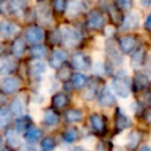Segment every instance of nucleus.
I'll list each match as a JSON object with an SVG mask.
<instances>
[{"mask_svg": "<svg viewBox=\"0 0 151 151\" xmlns=\"http://www.w3.org/2000/svg\"><path fill=\"white\" fill-rule=\"evenodd\" d=\"M112 88L123 99H126L130 96L131 85H130L129 77H127V74L125 72L120 71V72H118L116 74V77L112 79Z\"/></svg>", "mask_w": 151, "mask_h": 151, "instance_id": "obj_1", "label": "nucleus"}, {"mask_svg": "<svg viewBox=\"0 0 151 151\" xmlns=\"http://www.w3.org/2000/svg\"><path fill=\"white\" fill-rule=\"evenodd\" d=\"M60 33H61V40L67 46L74 47L77 45H79L81 41V33L76 27L64 26V27H61Z\"/></svg>", "mask_w": 151, "mask_h": 151, "instance_id": "obj_2", "label": "nucleus"}, {"mask_svg": "<svg viewBox=\"0 0 151 151\" xmlns=\"http://www.w3.org/2000/svg\"><path fill=\"white\" fill-rule=\"evenodd\" d=\"M86 26L92 31H100L105 26V15L99 9H92L86 18Z\"/></svg>", "mask_w": 151, "mask_h": 151, "instance_id": "obj_3", "label": "nucleus"}, {"mask_svg": "<svg viewBox=\"0 0 151 151\" xmlns=\"http://www.w3.org/2000/svg\"><path fill=\"white\" fill-rule=\"evenodd\" d=\"M71 64L76 70L79 71H87L91 68L92 61L91 57L84 52H76L71 57Z\"/></svg>", "mask_w": 151, "mask_h": 151, "instance_id": "obj_4", "label": "nucleus"}, {"mask_svg": "<svg viewBox=\"0 0 151 151\" xmlns=\"http://www.w3.org/2000/svg\"><path fill=\"white\" fill-rule=\"evenodd\" d=\"M21 86V81L15 77H5L0 80V90L4 93L11 94L17 92Z\"/></svg>", "mask_w": 151, "mask_h": 151, "instance_id": "obj_5", "label": "nucleus"}, {"mask_svg": "<svg viewBox=\"0 0 151 151\" xmlns=\"http://www.w3.org/2000/svg\"><path fill=\"white\" fill-rule=\"evenodd\" d=\"M44 31L41 27L37 26V25H31L29 27H27V29L25 31V37L26 40L31 44H39L44 39Z\"/></svg>", "mask_w": 151, "mask_h": 151, "instance_id": "obj_6", "label": "nucleus"}, {"mask_svg": "<svg viewBox=\"0 0 151 151\" xmlns=\"http://www.w3.org/2000/svg\"><path fill=\"white\" fill-rule=\"evenodd\" d=\"M132 120L131 118L124 112L122 107H118L116 111V130L118 132H122L129 127H131Z\"/></svg>", "mask_w": 151, "mask_h": 151, "instance_id": "obj_7", "label": "nucleus"}, {"mask_svg": "<svg viewBox=\"0 0 151 151\" xmlns=\"http://www.w3.org/2000/svg\"><path fill=\"white\" fill-rule=\"evenodd\" d=\"M28 73H29V77H31V79L33 81H40L42 76L46 73V65H45V63L41 61V60L33 61L29 65Z\"/></svg>", "mask_w": 151, "mask_h": 151, "instance_id": "obj_8", "label": "nucleus"}, {"mask_svg": "<svg viewBox=\"0 0 151 151\" xmlns=\"http://www.w3.org/2000/svg\"><path fill=\"white\" fill-rule=\"evenodd\" d=\"M118 44H119V47H120L122 52H124V53H131L132 51H134V48L137 46V37L136 35H132V34L122 35L118 39Z\"/></svg>", "mask_w": 151, "mask_h": 151, "instance_id": "obj_9", "label": "nucleus"}, {"mask_svg": "<svg viewBox=\"0 0 151 151\" xmlns=\"http://www.w3.org/2000/svg\"><path fill=\"white\" fill-rule=\"evenodd\" d=\"M20 27L18 26V24L9 21V20H2L0 21V37L8 39L13 35H15L19 32Z\"/></svg>", "mask_w": 151, "mask_h": 151, "instance_id": "obj_10", "label": "nucleus"}, {"mask_svg": "<svg viewBox=\"0 0 151 151\" xmlns=\"http://www.w3.org/2000/svg\"><path fill=\"white\" fill-rule=\"evenodd\" d=\"M98 104L103 107H110V106L116 104L114 94L112 93L110 87L105 86L103 90L99 91V93H98Z\"/></svg>", "mask_w": 151, "mask_h": 151, "instance_id": "obj_11", "label": "nucleus"}, {"mask_svg": "<svg viewBox=\"0 0 151 151\" xmlns=\"http://www.w3.org/2000/svg\"><path fill=\"white\" fill-rule=\"evenodd\" d=\"M105 48H106L107 58L112 64H114V65H122L123 64V55L118 51V48L113 41H107Z\"/></svg>", "mask_w": 151, "mask_h": 151, "instance_id": "obj_12", "label": "nucleus"}, {"mask_svg": "<svg viewBox=\"0 0 151 151\" xmlns=\"http://www.w3.org/2000/svg\"><path fill=\"white\" fill-rule=\"evenodd\" d=\"M145 59H146V48H145V46H140L133 52L130 64H131L132 68L138 70L145 64Z\"/></svg>", "mask_w": 151, "mask_h": 151, "instance_id": "obj_13", "label": "nucleus"}, {"mask_svg": "<svg viewBox=\"0 0 151 151\" xmlns=\"http://www.w3.org/2000/svg\"><path fill=\"white\" fill-rule=\"evenodd\" d=\"M28 5V0H8V12L15 17H21Z\"/></svg>", "mask_w": 151, "mask_h": 151, "instance_id": "obj_14", "label": "nucleus"}, {"mask_svg": "<svg viewBox=\"0 0 151 151\" xmlns=\"http://www.w3.org/2000/svg\"><path fill=\"white\" fill-rule=\"evenodd\" d=\"M68 58V54L65 50H54L52 52V55L50 58V65L53 68H60L63 66V64L66 61V59Z\"/></svg>", "mask_w": 151, "mask_h": 151, "instance_id": "obj_15", "label": "nucleus"}, {"mask_svg": "<svg viewBox=\"0 0 151 151\" xmlns=\"http://www.w3.org/2000/svg\"><path fill=\"white\" fill-rule=\"evenodd\" d=\"M71 99L70 97L64 93V92H57L52 96L51 98V105L53 106V109L55 110H61V109H65L66 106H68Z\"/></svg>", "mask_w": 151, "mask_h": 151, "instance_id": "obj_16", "label": "nucleus"}, {"mask_svg": "<svg viewBox=\"0 0 151 151\" xmlns=\"http://www.w3.org/2000/svg\"><path fill=\"white\" fill-rule=\"evenodd\" d=\"M88 120H90L91 127H92V130L94 132L103 133L106 130V122H105V119H104V117L101 114L94 112L88 117Z\"/></svg>", "mask_w": 151, "mask_h": 151, "instance_id": "obj_17", "label": "nucleus"}, {"mask_svg": "<svg viewBox=\"0 0 151 151\" xmlns=\"http://www.w3.org/2000/svg\"><path fill=\"white\" fill-rule=\"evenodd\" d=\"M139 22H140V18H139V14L136 13V12H132V13H129L122 21V29L124 31H129V29H134L139 26Z\"/></svg>", "mask_w": 151, "mask_h": 151, "instance_id": "obj_18", "label": "nucleus"}, {"mask_svg": "<svg viewBox=\"0 0 151 151\" xmlns=\"http://www.w3.org/2000/svg\"><path fill=\"white\" fill-rule=\"evenodd\" d=\"M142 140V132L139 130H131L125 139V146L127 150H134Z\"/></svg>", "mask_w": 151, "mask_h": 151, "instance_id": "obj_19", "label": "nucleus"}, {"mask_svg": "<svg viewBox=\"0 0 151 151\" xmlns=\"http://www.w3.org/2000/svg\"><path fill=\"white\" fill-rule=\"evenodd\" d=\"M37 14L42 24L50 25L52 22V11L47 4H40L37 8Z\"/></svg>", "mask_w": 151, "mask_h": 151, "instance_id": "obj_20", "label": "nucleus"}, {"mask_svg": "<svg viewBox=\"0 0 151 151\" xmlns=\"http://www.w3.org/2000/svg\"><path fill=\"white\" fill-rule=\"evenodd\" d=\"M99 83L97 80H90L87 87L81 92V98L84 100H92L99 93Z\"/></svg>", "mask_w": 151, "mask_h": 151, "instance_id": "obj_21", "label": "nucleus"}, {"mask_svg": "<svg viewBox=\"0 0 151 151\" xmlns=\"http://www.w3.org/2000/svg\"><path fill=\"white\" fill-rule=\"evenodd\" d=\"M41 136H42L41 129L35 127V126H32V127H29V129H27V130L25 131V133H24V139H25L28 144H32V145H33V144H35L37 142L40 140Z\"/></svg>", "mask_w": 151, "mask_h": 151, "instance_id": "obj_22", "label": "nucleus"}, {"mask_svg": "<svg viewBox=\"0 0 151 151\" xmlns=\"http://www.w3.org/2000/svg\"><path fill=\"white\" fill-rule=\"evenodd\" d=\"M25 50H26V41L22 37H18L13 40L12 42V47H11V51H12V54L15 57V58H21L25 53Z\"/></svg>", "mask_w": 151, "mask_h": 151, "instance_id": "obj_23", "label": "nucleus"}, {"mask_svg": "<svg viewBox=\"0 0 151 151\" xmlns=\"http://www.w3.org/2000/svg\"><path fill=\"white\" fill-rule=\"evenodd\" d=\"M5 139H6V143L11 147H19L21 145V139H20V137L18 134V131L15 129L8 127L5 131Z\"/></svg>", "mask_w": 151, "mask_h": 151, "instance_id": "obj_24", "label": "nucleus"}, {"mask_svg": "<svg viewBox=\"0 0 151 151\" xmlns=\"http://www.w3.org/2000/svg\"><path fill=\"white\" fill-rule=\"evenodd\" d=\"M42 124L46 125V126H55L58 123H59V116L55 113L54 110L52 109H46L42 113V119H41Z\"/></svg>", "mask_w": 151, "mask_h": 151, "instance_id": "obj_25", "label": "nucleus"}, {"mask_svg": "<svg viewBox=\"0 0 151 151\" xmlns=\"http://www.w3.org/2000/svg\"><path fill=\"white\" fill-rule=\"evenodd\" d=\"M150 86V79L147 76L143 74V73H138L134 76L133 78V88L134 91L139 92V91H144Z\"/></svg>", "mask_w": 151, "mask_h": 151, "instance_id": "obj_26", "label": "nucleus"}, {"mask_svg": "<svg viewBox=\"0 0 151 151\" xmlns=\"http://www.w3.org/2000/svg\"><path fill=\"white\" fill-rule=\"evenodd\" d=\"M8 110H9V112H11L13 116L20 117V116L24 113V111H25V103H24L22 98H21V97H15V98L9 103Z\"/></svg>", "mask_w": 151, "mask_h": 151, "instance_id": "obj_27", "label": "nucleus"}, {"mask_svg": "<svg viewBox=\"0 0 151 151\" xmlns=\"http://www.w3.org/2000/svg\"><path fill=\"white\" fill-rule=\"evenodd\" d=\"M80 137V132L79 130L76 127V126H71V127H67L64 133H63V139L65 143L67 144H71V143H74L79 139Z\"/></svg>", "mask_w": 151, "mask_h": 151, "instance_id": "obj_28", "label": "nucleus"}, {"mask_svg": "<svg viewBox=\"0 0 151 151\" xmlns=\"http://www.w3.org/2000/svg\"><path fill=\"white\" fill-rule=\"evenodd\" d=\"M85 9V5L80 0H73L68 6H67V14L71 18L78 17L83 11Z\"/></svg>", "mask_w": 151, "mask_h": 151, "instance_id": "obj_29", "label": "nucleus"}, {"mask_svg": "<svg viewBox=\"0 0 151 151\" xmlns=\"http://www.w3.org/2000/svg\"><path fill=\"white\" fill-rule=\"evenodd\" d=\"M14 70H15V63L12 59L5 58L0 61V76H8L13 73Z\"/></svg>", "mask_w": 151, "mask_h": 151, "instance_id": "obj_30", "label": "nucleus"}, {"mask_svg": "<svg viewBox=\"0 0 151 151\" xmlns=\"http://www.w3.org/2000/svg\"><path fill=\"white\" fill-rule=\"evenodd\" d=\"M84 113L79 109H68L65 113V118L68 123H79L83 120Z\"/></svg>", "mask_w": 151, "mask_h": 151, "instance_id": "obj_31", "label": "nucleus"}, {"mask_svg": "<svg viewBox=\"0 0 151 151\" xmlns=\"http://www.w3.org/2000/svg\"><path fill=\"white\" fill-rule=\"evenodd\" d=\"M31 123H32V119L31 117L28 116H24V117H20L15 120V130L18 132H22V131H26L27 129H29L31 126Z\"/></svg>", "mask_w": 151, "mask_h": 151, "instance_id": "obj_32", "label": "nucleus"}, {"mask_svg": "<svg viewBox=\"0 0 151 151\" xmlns=\"http://www.w3.org/2000/svg\"><path fill=\"white\" fill-rule=\"evenodd\" d=\"M87 83H88V78L83 73H74L72 76V84L78 90L83 88L85 85H87Z\"/></svg>", "mask_w": 151, "mask_h": 151, "instance_id": "obj_33", "label": "nucleus"}, {"mask_svg": "<svg viewBox=\"0 0 151 151\" xmlns=\"http://www.w3.org/2000/svg\"><path fill=\"white\" fill-rule=\"evenodd\" d=\"M55 140L52 137H45L42 138L40 143V150L41 151H54L55 150Z\"/></svg>", "mask_w": 151, "mask_h": 151, "instance_id": "obj_34", "label": "nucleus"}, {"mask_svg": "<svg viewBox=\"0 0 151 151\" xmlns=\"http://www.w3.org/2000/svg\"><path fill=\"white\" fill-rule=\"evenodd\" d=\"M47 54V50L45 46L42 45H39V44H35L32 48H31V55L37 58V59H42L44 57H46Z\"/></svg>", "mask_w": 151, "mask_h": 151, "instance_id": "obj_35", "label": "nucleus"}, {"mask_svg": "<svg viewBox=\"0 0 151 151\" xmlns=\"http://www.w3.org/2000/svg\"><path fill=\"white\" fill-rule=\"evenodd\" d=\"M11 112L6 109H0V129H4L11 122Z\"/></svg>", "mask_w": 151, "mask_h": 151, "instance_id": "obj_36", "label": "nucleus"}, {"mask_svg": "<svg viewBox=\"0 0 151 151\" xmlns=\"http://www.w3.org/2000/svg\"><path fill=\"white\" fill-rule=\"evenodd\" d=\"M57 77H58V80H61V81L70 80L71 79V71H70V68L68 67H60Z\"/></svg>", "mask_w": 151, "mask_h": 151, "instance_id": "obj_37", "label": "nucleus"}, {"mask_svg": "<svg viewBox=\"0 0 151 151\" xmlns=\"http://www.w3.org/2000/svg\"><path fill=\"white\" fill-rule=\"evenodd\" d=\"M58 86H59V84H58V80L55 79V78H52V77H48V79L46 80V83H45V88H46V91L47 92H53V91H55L57 88H58Z\"/></svg>", "mask_w": 151, "mask_h": 151, "instance_id": "obj_38", "label": "nucleus"}, {"mask_svg": "<svg viewBox=\"0 0 151 151\" xmlns=\"http://www.w3.org/2000/svg\"><path fill=\"white\" fill-rule=\"evenodd\" d=\"M52 6H53V8H54L58 13H63V12L67 8L66 0H53V1H52Z\"/></svg>", "mask_w": 151, "mask_h": 151, "instance_id": "obj_39", "label": "nucleus"}, {"mask_svg": "<svg viewBox=\"0 0 151 151\" xmlns=\"http://www.w3.org/2000/svg\"><path fill=\"white\" fill-rule=\"evenodd\" d=\"M132 0H116V6L123 11H129L132 8Z\"/></svg>", "mask_w": 151, "mask_h": 151, "instance_id": "obj_40", "label": "nucleus"}, {"mask_svg": "<svg viewBox=\"0 0 151 151\" xmlns=\"http://www.w3.org/2000/svg\"><path fill=\"white\" fill-rule=\"evenodd\" d=\"M109 14H110L112 21H114V22H119V21H120L119 15H118L119 13H118V7H117V6H112V7L109 9Z\"/></svg>", "mask_w": 151, "mask_h": 151, "instance_id": "obj_41", "label": "nucleus"}, {"mask_svg": "<svg viewBox=\"0 0 151 151\" xmlns=\"http://www.w3.org/2000/svg\"><path fill=\"white\" fill-rule=\"evenodd\" d=\"M93 71H94L96 74H104L105 71H106L104 63H101V61H97V63L94 64V66H93Z\"/></svg>", "mask_w": 151, "mask_h": 151, "instance_id": "obj_42", "label": "nucleus"}, {"mask_svg": "<svg viewBox=\"0 0 151 151\" xmlns=\"http://www.w3.org/2000/svg\"><path fill=\"white\" fill-rule=\"evenodd\" d=\"M143 103L144 105H147V106H151V92L150 91H146L144 94H143Z\"/></svg>", "mask_w": 151, "mask_h": 151, "instance_id": "obj_43", "label": "nucleus"}, {"mask_svg": "<svg viewBox=\"0 0 151 151\" xmlns=\"http://www.w3.org/2000/svg\"><path fill=\"white\" fill-rule=\"evenodd\" d=\"M144 27L145 29H147L149 32H151V13L145 18V21H144Z\"/></svg>", "mask_w": 151, "mask_h": 151, "instance_id": "obj_44", "label": "nucleus"}, {"mask_svg": "<svg viewBox=\"0 0 151 151\" xmlns=\"http://www.w3.org/2000/svg\"><path fill=\"white\" fill-rule=\"evenodd\" d=\"M70 151H87V150L84 146H73Z\"/></svg>", "mask_w": 151, "mask_h": 151, "instance_id": "obj_45", "label": "nucleus"}, {"mask_svg": "<svg viewBox=\"0 0 151 151\" xmlns=\"http://www.w3.org/2000/svg\"><path fill=\"white\" fill-rule=\"evenodd\" d=\"M140 4L144 7H149V6H151V0H140Z\"/></svg>", "mask_w": 151, "mask_h": 151, "instance_id": "obj_46", "label": "nucleus"}, {"mask_svg": "<svg viewBox=\"0 0 151 151\" xmlns=\"http://www.w3.org/2000/svg\"><path fill=\"white\" fill-rule=\"evenodd\" d=\"M145 118H146V120H147L149 123H151V109L147 110V112L145 113Z\"/></svg>", "mask_w": 151, "mask_h": 151, "instance_id": "obj_47", "label": "nucleus"}, {"mask_svg": "<svg viewBox=\"0 0 151 151\" xmlns=\"http://www.w3.org/2000/svg\"><path fill=\"white\" fill-rule=\"evenodd\" d=\"M97 151H107V150H106V145H104V144H99L98 147H97Z\"/></svg>", "mask_w": 151, "mask_h": 151, "instance_id": "obj_48", "label": "nucleus"}, {"mask_svg": "<svg viewBox=\"0 0 151 151\" xmlns=\"http://www.w3.org/2000/svg\"><path fill=\"white\" fill-rule=\"evenodd\" d=\"M140 151H151V149H150L147 145H145V146H143V147L140 149Z\"/></svg>", "mask_w": 151, "mask_h": 151, "instance_id": "obj_49", "label": "nucleus"}, {"mask_svg": "<svg viewBox=\"0 0 151 151\" xmlns=\"http://www.w3.org/2000/svg\"><path fill=\"white\" fill-rule=\"evenodd\" d=\"M1 151H11V149H8V147H4V149H1Z\"/></svg>", "mask_w": 151, "mask_h": 151, "instance_id": "obj_50", "label": "nucleus"}, {"mask_svg": "<svg viewBox=\"0 0 151 151\" xmlns=\"http://www.w3.org/2000/svg\"><path fill=\"white\" fill-rule=\"evenodd\" d=\"M4 103V98H2V96H0V105Z\"/></svg>", "mask_w": 151, "mask_h": 151, "instance_id": "obj_51", "label": "nucleus"}, {"mask_svg": "<svg viewBox=\"0 0 151 151\" xmlns=\"http://www.w3.org/2000/svg\"><path fill=\"white\" fill-rule=\"evenodd\" d=\"M1 144H2V140H1V137H0V149H1Z\"/></svg>", "mask_w": 151, "mask_h": 151, "instance_id": "obj_52", "label": "nucleus"}]
</instances>
